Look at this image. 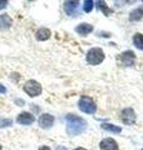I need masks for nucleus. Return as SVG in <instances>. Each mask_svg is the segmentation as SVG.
<instances>
[{
  "mask_svg": "<svg viewBox=\"0 0 143 150\" xmlns=\"http://www.w3.org/2000/svg\"><path fill=\"white\" fill-rule=\"evenodd\" d=\"M65 121H66V133H68L69 137L80 135L87 129V121L78 115L68 114L65 116Z\"/></svg>",
  "mask_w": 143,
  "mask_h": 150,
  "instance_id": "f257e3e1",
  "label": "nucleus"
},
{
  "mask_svg": "<svg viewBox=\"0 0 143 150\" xmlns=\"http://www.w3.org/2000/svg\"><path fill=\"white\" fill-rule=\"evenodd\" d=\"M104 58H106V55H104V51L101 48L89 49L88 53H87V56H85L87 63L89 65H99L101 63H103Z\"/></svg>",
  "mask_w": 143,
  "mask_h": 150,
  "instance_id": "f03ea898",
  "label": "nucleus"
},
{
  "mask_svg": "<svg viewBox=\"0 0 143 150\" xmlns=\"http://www.w3.org/2000/svg\"><path fill=\"white\" fill-rule=\"evenodd\" d=\"M78 108L85 114H94L97 111V105L90 96H82L78 101Z\"/></svg>",
  "mask_w": 143,
  "mask_h": 150,
  "instance_id": "7ed1b4c3",
  "label": "nucleus"
},
{
  "mask_svg": "<svg viewBox=\"0 0 143 150\" xmlns=\"http://www.w3.org/2000/svg\"><path fill=\"white\" fill-rule=\"evenodd\" d=\"M23 90L25 91L28 95L31 96V98H35V96H39L41 94V85L36 80H28L23 86Z\"/></svg>",
  "mask_w": 143,
  "mask_h": 150,
  "instance_id": "20e7f679",
  "label": "nucleus"
},
{
  "mask_svg": "<svg viewBox=\"0 0 143 150\" xmlns=\"http://www.w3.org/2000/svg\"><path fill=\"white\" fill-rule=\"evenodd\" d=\"M117 60L122 67H132L136 63V54L132 50H126L118 56Z\"/></svg>",
  "mask_w": 143,
  "mask_h": 150,
  "instance_id": "39448f33",
  "label": "nucleus"
},
{
  "mask_svg": "<svg viewBox=\"0 0 143 150\" xmlns=\"http://www.w3.org/2000/svg\"><path fill=\"white\" fill-rule=\"evenodd\" d=\"M121 119H122L123 124L133 125L137 120V115H136V112L132 108H126V109H123L122 112H121Z\"/></svg>",
  "mask_w": 143,
  "mask_h": 150,
  "instance_id": "423d86ee",
  "label": "nucleus"
},
{
  "mask_svg": "<svg viewBox=\"0 0 143 150\" xmlns=\"http://www.w3.org/2000/svg\"><path fill=\"white\" fill-rule=\"evenodd\" d=\"M34 121H35L34 115L30 114V112H28V111L20 112L16 118V123L21 124V125H30V124L34 123Z\"/></svg>",
  "mask_w": 143,
  "mask_h": 150,
  "instance_id": "0eeeda50",
  "label": "nucleus"
},
{
  "mask_svg": "<svg viewBox=\"0 0 143 150\" xmlns=\"http://www.w3.org/2000/svg\"><path fill=\"white\" fill-rule=\"evenodd\" d=\"M101 150H118V144L113 138H104L99 143Z\"/></svg>",
  "mask_w": 143,
  "mask_h": 150,
  "instance_id": "6e6552de",
  "label": "nucleus"
},
{
  "mask_svg": "<svg viewBox=\"0 0 143 150\" xmlns=\"http://www.w3.org/2000/svg\"><path fill=\"white\" fill-rule=\"evenodd\" d=\"M54 116L50 114H43L39 118V125L43 129H50L54 124Z\"/></svg>",
  "mask_w": 143,
  "mask_h": 150,
  "instance_id": "1a4fd4ad",
  "label": "nucleus"
},
{
  "mask_svg": "<svg viewBox=\"0 0 143 150\" xmlns=\"http://www.w3.org/2000/svg\"><path fill=\"white\" fill-rule=\"evenodd\" d=\"M78 6H79V1H65L64 3V11L66 15L73 16L77 14Z\"/></svg>",
  "mask_w": 143,
  "mask_h": 150,
  "instance_id": "9d476101",
  "label": "nucleus"
},
{
  "mask_svg": "<svg viewBox=\"0 0 143 150\" xmlns=\"http://www.w3.org/2000/svg\"><path fill=\"white\" fill-rule=\"evenodd\" d=\"M50 35H51V31L48 29V28H40V29H38L35 33V38L38 41H45L49 39Z\"/></svg>",
  "mask_w": 143,
  "mask_h": 150,
  "instance_id": "9b49d317",
  "label": "nucleus"
},
{
  "mask_svg": "<svg viewBox=\"0 0 143 150\" xmlns=\"http://www.w3.org/2000/svg\"><path fill=\"white\" fill-rule=\"evenodd\" d=\"M93 29H94L93 25L88 24V23H82V24H79L77 28H75V31H77L79 35L85 36V35H88L89 33H92Z\"/></svg>",
  "mask_w": 143,
  "mask_h": 150,
  "instance_id": "f8f14e48",
  "label": "nucleus"
},
{
  "mask_svg": "<svg viewBox=\"0 0 143 150\" xmlns=\"http://www.w3.org/2000/svg\"><path fill=\"white\" fill-rule=\"evenodd\" d=\"M13 24V19L8 14L0 15V29H9Z\"/></svg>",
  "mask_w": 143,
  "mask_h": 150,
  "instance_id": "ddd939ff",
  "label": "nucleus"
},
{
  "mask_svg": "<svg viewBox=\"0 0 143 150\" xmlns=\"http://www.w3.org/2000/svg\"><path fill=\"white\" fill-rule=\"evenodd\" d=\"M102 129L106 130V131H109V133H114V134H119L122 131V128L118 125H113V124H109V123H103L102 125Z\"/></svg>",
  "mask_w": 143,
  "mask_h": 150,
  "instance_id": "4468645a",
  "label": "nucleus"
},
{
  "mask_svg": "<svg viewBox=\"0 0 143 150\" xmlns=\"http://www.w3.org/2000/svg\"><path fill=\"white\" fill-rule=\"evenodd\" d=\"M143 18V9L142 8H137L134 10H132L129 14V20L131 21H138Z\"/></svg>",
  "mask_w": 143,
  "mask_h": 150,
  "instance_id": "2eb2a0df",
  "label": "nucleus"
},
{
  "mask_svg": "<svg viewBox=\"0 0 143 150\" xmlns=\"http://www.w3.org/2000/svg\"><path fill=\"white\" fill-rule=\"evenodd\" d=\"M133 44H134L136 48L143 50V34H141V33L134 34V36H133Z\"/></svg>",
  "mask_w": 143,
  "mask_h": 150,
  "instance_id": "dca6fc26",
  "label": "nucleus"
},
{
  "mask_svg": "<svg viewBox=\"0 0 143 150\" xmlns=\"http://www.w3.org/2000/svg\"><path fill=\"white\" fill-rule=\"evenodd\" d=\"M97 8L99 9V10H102L103 14H104L106 16H109V15H111V14L113 13V10H112V9H109V8L106 5V3H104V1H98V3H97Z\"/></svg>",
  "mask_w": 143,
  "mask_h": 150,
  "instance_id": "f3484780",
  "label": "nucleus"
},
{
  "mask_svg": "<svg viewBox=\"0 0 143 150\" xmlns=\"http://www.w3.org/2000/svg\"><path fill=\"white\" fill-rule=\"evenodd\" d=\"M94 6V1H92V0H85L84 1V5H83V10L85 13H90L92 11V9Z\"/></svg>",
  "mask_w": 143,
  "mask_h": 150,
  "instance_id": "a211bd4d",
  "label": "nucleus"
},
{
  "mask_svg": "<svg viewBox=\"0 0 143 150\" xmlns=\"http://www.w3.org/2000/svg\"><path fill=\"white\" fill-rule=\"evenodd\" d=\"M6 5H8V1H3V0H0V9L6 8Z\"/></svg>",
  "mask_w": 143,
  "mask_h": 150,
  "instance_id": "6ab92c4d",
  "label": "nucleus"
},
{
  "mask_svg": "<svg viewBox=\"0 0 143 150\" xmlns=\"http://www.w3.org/2000/svg\"><path fill=\"white\" fill-rule=\"evenodd\" d=\"M4 93H6V88L0 84V94H4Z\"/></svg>",
  "mask_w": 143,
  "mask_h": 150,
  "instance_id": "aec40b11",
  "label": "nucleus"
},
{
  "mask_svg": "<svg viewBox=\"0 0 143 150\" xmlns=\"http://www.w3.org/2000/svg\"><path fill=\"white\" fill-rule=\"evenodd\" d=\"M38 150H51L49 146H40L39 149H38Z\"/></svg>",
  "mask_w": 143,
  "mask_h": 150,
  "instance_id": "412c9836",
  "label": "nucleus"
},
{
  "mask_svg": "<svg viewBox=\"0 0 143 150\" xmlns=\"http://www.w3.org/2000/svg\"><path fill=\"white\" fill-rule=\"evenodd\" d=\"M56 150H66L64 146H58V148H56Z\"/></svg>",
  "mask_w": 143,
  "mask_h": 150,
  "instance_id": "4be33fe9",
  "label": "nucleus"
},
{
  "mask_svg": "<svg viewBox=\"0 0 143 150\" xmlns=\"http://www.w3.org/2000/svg\"><path fill=\"white\" fill-rule=\"evenodd\" d=\"M74 150H87V149H84V148H77V149H74Z\"/></svg>",
  "mask_w": 143,
  "mask_h": 150,
  "instance_id": "5701e85b",
  "label": "nucleus"
},
{
  "mask_svg": "<svg viewBox=\"0 0 143 150\" xmlns=\"http://www.w3.org/2000/svg\"><path fill=\"white\" fill-rule=\"evenodd\" d=\"M0 149H1V145H0Z\"/></svg>",
  "mask_w": 143,
  "mask_h": 150,
  "instance_id": "b1692460",
  "label": "nucleus"
}]
</instances>
